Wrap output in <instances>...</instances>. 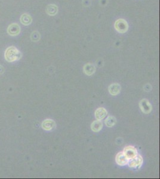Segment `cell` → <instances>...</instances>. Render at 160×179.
Segmentation results:
<instances>
[{
    "instance_id": "obj_1",
    "label": "cell",
    "mask_w": 160,
    "mask_h": 179,
    "mask_svg": "<svg viewBox=\"0 0 160 179\" xmlns=\"http://www.w3.org/2000/svg\"><path fill=\"white\" fill-rule=\"evenodd\" d=\"M5 59L8 62H14L20 58V52L14 47H10L5 52Z\"/></svg>"
},
{
    "instance_id": "obj_2",
    "label": "cell",
    "mask_w": 160,
    "mask_h": 179,
    "mask_svg": "<svg viewBox=\"0 0 160 179\" xmlns=\"http://www.w3.org/2000/svg\"><path fill=\"white\" fill-rule=\"evenodd\" d=\"M114 28L119 33H126L129 29V25L127 21L123 19H119L114 24Z\"/></svg>"
},
{
    "instance_id": "obj_3",
    "label": "cell",
    "mask_w": 160,
    "mask_h": 179,
    "mask_svg": "<svg viewBox=\"0 0 160 179\" xmlns=\"http://www.w3.org/2000/svg\"><path fill=\"white\" fill-rule=\"evenodd\" d=\"M143 158L142 156L139 155H137L134 158L131 159L129 161L128 164L130 168H140V166L143 164Z\"/></svg>"
},
{
    "instance_id": "obj_4",
    "label": "cell",
    "mask_w": 160,
    "mask_h": 179,
    "mask_svg": "<svg viewBox=\"0 0 160 179\" xmlns=\"http://www.w3.org/2000/svg\"><path fill=\"white\" fill-rule=\"evenodd\" d=\"M123 153L129 160L133 159L137 155V151L136 149L132 146H128L125 147Z\"/></svg>"
},
{
    "instance_id": "obj_5",
    "label": "cell",
    "mask_w": 160,
    "mask_h": 179,
    "mask_svg": "<svg viewBox=\"0 0 160 179\" xmlns=\"http://www.w3.org/2000/svg\"><path fill=\"white\" fill-rule=\"evenodd\" d=\"M139 107L142 112L145 114H148L152 111L151 104L147 99H142L140 102Z\"/></svg>"
},
{
    "instance_id": "obj_6",
    "label": "cell",
    "mask_w": 160,
    "mask_h": 179,
    "mask_svg": "<svg viewBox=\"0 0 160 179\" xmlns=\"http://www.w3.org/2000/svg\"><path fill=\"white\" fill-rule=\"evenodd\" d=\"M116 164L120 166H124L128 164L129 159L126 156L123 152H119L116 157Z\"/></svg>"
},
{
    "instance_id": "obj_7",
    "label": "cell",
    "mask_w": 160,
    "mask_h": 179,
    "mask_svg": "<svg viewBox=\"0 0 160 179\" xmlns=\"http://www.w3.org/2000/svg\"><path fill=\"white\" fill-rule=\"evenodd\" d=\"M56 127L55 122L51 120V119H47L44 121L42 123V127L46 131H50L55 128Z\"/></svg>"
},
{
    "instance_id": "obj_8",
    "label": "cell",
    "mask_w": 160,
    "mask_h": 179,
    "mask_svg": "<svg viewBox=\"0 0 160 179\" xmlns=\"http://www.w3.org/2000/svg\"><path fill=\"white\" fill-rule=\"evenodd\" d=\"M108 90L110 95H111L112 96H116L120 93L121 88L119 84L114 83L111 84L109 87Z\"/></svg>"
},
{
    "instance_id": "obj_9",
    "label": "cell",
    "mask_w": 160,
    "mask_h": 179,
    "mask_svg": "<svg viewBox=\"0 0 160 179\" xmlns=\"http://www.w3.org/2000/svg\"><path fill=\"white\" fill-rule=\"evenodd\" d=\"M108 112L105 108H98L95 112V117L97 120L102 121L107 115Z\"/></svg>"
},
{
    "instance_id": "obj_10",
    "label": "cell",
    "mask_w": 160,
    "mask_h": 179,
    "mask_svg": "<svg viewBox=\"0 0 160 179\" xmlns=\"http://www.w3.org/2000/svg\"><path fill=\"white\" fill-rule=\"evenodd\" d=\"M83 69H84V73L88 76L92 75L96 71L95 66L91 63H87L85 65Z\"/></svg>"
},
{
    "instance_id": "obj_11",
    "label": "cell",
    "mask_w": 160,
    "mask_h": 179,
    "mask_svg": "<svg viewBox=\"0 0 160 179\" xmlns=\"http://www.w3.org/2000/svg\"><path fill=\"white\" fill-rule=\"evenodd\" d=\"M103 127L102 122L100 120H96L91 125V129L94 132H98L102 130Z\"/></svg>"
},
{
    "instance_id": "obj_12",
    "label": "cell",
    "mask_w": 160,
    "mask_h": 179,
    "mask_svg": "<svg viewBox=\"0 0 160 179\" xmlns=\"http://www.w3.org/2000/svg\"><path fill=\"white\" fill-rule=\"evenodd\" d=\"M46 12L50 16H55L58 12V7L55 4H50L47 6Z\"/></svg>"
},
{
    "instance_id": "obj_13",
    "label": "cell",
    "mask_w": 160,
    "mask_h": 179,
    "mask_svg": "<svg viewBox=\"0 0 160 179\" xmlns=\"http://www.w3.org/2000/svg\"><path fill=\"white\" fill-rule=\"evenodd\" d=\"M116 118L113 116H109L105 121V123L106 125L108 127H112L116 124Z\"/></svg>"
},
{
    "instance_id": "obj_14",
    "label": "cell",
    "mask_w": 160,
    "mask_h": 179,
    "mask_svg": "<svg viewBox=\"0 0 160 179\" xmlns=\"http://www.w3.org/2000/svg\"><path fill=\"white\" fill-rule=\"evenodd\" d=\"M21 21L23 25H28L32 22V18L29 14H24L22 16Z\"/></svg>"
},
{
    "instance_id": "obj_15",
    "label": "cell",
    "mask_w": 160,
    "mask_h": 179,
    "mask_svg": "<svg viewBox=\"0 0 160 179\" xmlns=\"http://www.w3.org/2000/svg\"><path fill=\"white\" fill-rule=\"evenodd\" d=\"M31 38H32V40H33L34 38L35 40H34V41H38L40 38V35L39 34V33L38 32H34L31 35Z\"/></svg>"
},
{
    "instance_id": "obj_16",
    "label": "cell",
    "mask_w": 160,
    "mask_h": 179,
    "mask_svg": "<svg viewBox=\"0 0 160 179\" xmlns=\"http://www.w3.org/2000/svg\"><path fill=\"white\" fill-rule=\"evenodd\" d=\"M4 72V68H2V66H0V75L2 74Z\"/></svg>"
}]
</instances>
